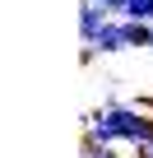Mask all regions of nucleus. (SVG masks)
I'll return each instance as SVG.
<instances>
[{
	"label": "nucleus",
	"mask_w": 153,
	"mask_h": 158,
	"mask_svg": "<svg viewBox=\"0 0 153 158\" xmlns=\"http://www.w3.org/2000/svg\"><path fill=\"white\" fill-rule=\"evenodd\" d=\"M130 158H153V139H148V144H139V149H130Z\"/></svg>",
	"instance_id": "6"
},
{
	"label": "nucleus",
	"mask_w": 153,
	"mask_h": 158,
	"mask_svg": "<svg viewBox=\"0 0 153 158\" xmlns=\"http://www.w3.org/2000/svg\"><path fill=\"white\" fill-rule=\"evenodd\" d=\"M125 42L148 51V47H153V23H125Z\"/></svg>",
	"instance_id": "3"
},
{
	"label": "nucleus",
	"mask_w": 153,
	"mask_h": 158,
	"mask_svg": "<svg viewBox=\"0 0 153 158\" xmlns=\"http://www.w3.org/2000/svg\"><path fill=\"white\" fill-rule=\"evenodd\" d=\"M135 107H139V112H153V93H139V98H135Z\"/></svg>",
	"instance_id": "5"
},
{
	"label": "nucleus",
	"mask_w": 153,
	"mask_h": 158,
	"mask_svg": "<svg viewBox=\"0 0 153 158\" xmlns=\"http://www.w3.org/2000/svg\"><path fill=\"white\" fill-rule=\"evenodd\" d=\"M98 5H102L107 14H116V19H121V0H98Z\"/></svg>",
	"instance_id": "7"
},
{
	"label": "nucleus",
	"mask_w": 153,
	"mask_h": 158,
	"mask_svg": "<svg viewBox=\"0 0 153 158\" xmlns=\"http://www.w3.org/2000/svg\"><path fill=\"white\" fill-rule=\"evenodd\" d=\"M111 19H116V14H107L98 0H79V42H84V47H93Z\"/></svg>",
	"instance_id": "1"
},
{
	"label": "nucleus",
	"mask_w": 153,
	"mask_h": 158,
	"mask_svg": "<svg viewBox=\"0 0 153 158\" xmlns=\"http://www.w3.org/2000/svg\"><path fill=\"white\" fill-rule=\"evenodd\" d=\"M84 158H125V149H107V144H88L84 139Z\"/></svg>",
	"instance_id": "4"
},
{
	"label": "nucleus",
	"mask_w": 153,
	"mask_h": 158,
	"mask_svg": "<svg viewBox=\"0 0 153 158\" xmlns=\"http://www.w3.org/2000/svg\"><path fill=\"white\" fill-rule=\"evenodd\" d=\"M148 51H153V47H148Z\"/></svg>",
	"instance_id": "8"
},
{
	"label": "nucleus",
	"mask_w": 153,
	"mask_h": 158,
	"mask_svg": "<svg viewBox=\"0 0 153 158\" xmlns=\"http://www.w3.org/2000/svg\"><path fill=\"white\" fill-rule=\"evenodd\" d=\"M93 51H98V60H102V56H116V51H130V42H125V19H111V23L102 28V37L93 42Z\"/></svg>",
	"instance_id": "2"
}]
</instances>
